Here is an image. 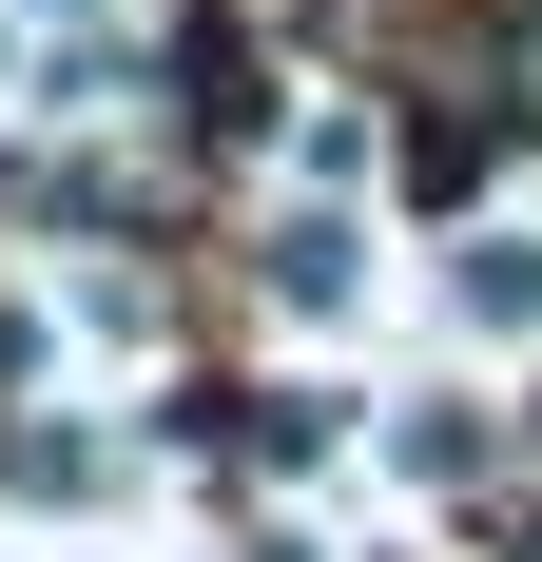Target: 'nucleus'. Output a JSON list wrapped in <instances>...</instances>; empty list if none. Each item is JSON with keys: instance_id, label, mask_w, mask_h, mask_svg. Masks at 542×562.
Masks as SVG:
<instances>
[{"instance_id": "f257e3e1", "label": "nucleus", "mask_w": 542, "mask_h": 562, "mask_svg": "<svg viewBox=\"0 0 542 562\" xmlns=\"http://www.w3.org/2000/svg\"><path fill=\"white\" fill-rule=\"evenodd\" d=\"M271 311H291V330H349V311H369V233H349V214H291V233H271Z\"/></svg>"}, {"instance_id": "f03ea898", "label": "nucleus", "mask_w": 542, "mask_h": 562, "mask_svg": "<svg viewBox=\"0 0 542 562\" xmlns=\"http://www.w3.org/2000/svg\"><path fill=\"white\" fill-rule=\"evenodd\" d=\"M445 311H465L485 349H523V330H542V233H465V272H445Z\"/></svg>"}]
</instances>
